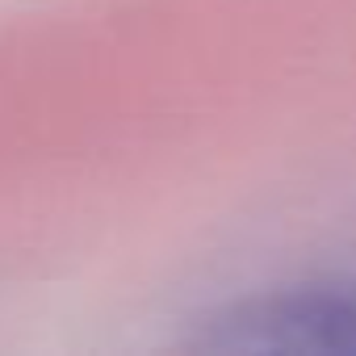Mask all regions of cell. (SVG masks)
Returning a JSON list of instances; mask_svg holds the SVG:
<instances>
[{
    "label": "cell",
    "instance_id": "6da1fadb",
    "mask_svg": "<svg viewBox=\"0 0 356 356\" xmlns=\"http://www.w3.org/2000/svg\"><path fill=\"white\" fill-rule=\"evenodd\" d=\"M197 348L356 356V285H293L243 298L202 323Z\"/></svg>",
    "mask_w": 356,
    "mask_h": 356
}]
</instances>
